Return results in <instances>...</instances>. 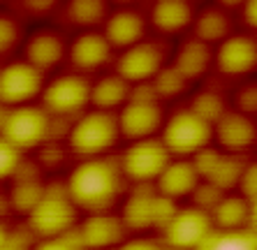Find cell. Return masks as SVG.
I'll list each match as a JSON object with an SVG mask.
<instances>
[{
    "label": "cell",
    "instance_id": "cell-1",
    "mask_svg": "<svg viewBox=\"0 0 257 250\" xmlns=\"http://www.w3.org/2000/svg\"><path fill=\"white\" fill-rule=\"evenodd\" d=\"M123 172L118 160L93 158L81 160L67 176L65 188L79 211L86 213H107L123 190Z\"/></svg>",
    "mask_w": 257,
    "mask_h": 250
},
{
    "label": "cell",
    "instance_id": "cell-2",
    "mask_svg": "<svg viewBox=\"0 0 257 250\" xmlns=\"http://www.w3.org/2000/svg\"><path fill=\"white\" fill-rule=\"evenodd\" d=\"M77 225H79V208L72 202L65 183H56L44 188L40 202L26 215V227L33 232V236L37 241L67 236V234L77 229Z\"/></svg>",
    "mask_w": 257,
    "mask_h": 250
},
{
    "label": "cell",
    "instance_id": "cell-3",
    "mask_svg": "<svg viewBox=\"0 0 257 250\" xmlns=\"http://www.w3.org/2000/svg\"><path fill=\"white\" fill-rule=\"evenodd\" d=\"M118 137V118L114 113L93 109L81 113L72 123L67 132V146L81 160H93V158H104V153L114 146Z\"/></svg>",
    "mask_w": 257,
    "mask_h": 250
},
{
    "label": "cell",
    "instance_id": "cell-4",
    "mask_svg": "<svg viewBox=\"0 0 257 250\" xmlns=\"http://www.w3.org/2000/svg\"><path fill=\"white\" fill-rule=\"evenodd\" d=\"M54 116L44 107L26 104V107L7 109L3 107V120H0V132L3 142L17 146L19 151H28L42 146L51 132H54Z\"/></svg>",
    "mask_w": 257,
    "mask_h": 250
},
{
    "label": "cell",
    "instance_id": "cell-5",
    "mask_svg": "<svg viewBox=\"0 0 257 250\" xmlns=\"http://www.w3.org/2000/svg\"><path fill=\"white\" fill-rule=\"evenodd\" d=\"M160 139L165 142L167 151L174 158L192 160L197 153H202L204 149H209L211 139H213V125L206 123L202 116H197V113L188 107V109H181V111L172 113L165 120Z\"/></svg>",
    "mask_w": 257,
    "mask_h": 250
},
{
    "label": "cell",
    "instance_id": "cell-6",
    "mask_svg": "<svg viewBox=\"0 0 257 250\" xmlns=\"http://www.w3.org/2000/svg\"><path fill=\"white\" fill-rule=\"evenodd\" d=\"M174 160V155L167 151L165 142L158 137L132 142L118 158L120 172L127 181L137 185H156L167 165Z\"/></svg>",
    "mask_w": 257,
    "mask_h": 250
},
{
    "label": "cell",
    "instance_id": "cell-7",
    "mask_svg": "<svg viewBox=\"0 0 257 250\" xmlns=\"http://www.w3.org/2000/svg\"><path fill=\"white\" fill-rule=\"evenodd\" d=\"M158 100L160 97H158L156 88H151L149 93H142L139 88L132 90L130 102L116 116L120 137L130 139V142H142V139H151L158 130H162L165 118H162V107Z\"/></svg>",
    "mask_w": 257,
    "mask_h": 250
},
{
    "label": "cell",
    "instance_id": "cell-8",
    "mask_svg": "<svg viewBox=\"0 0 257 250\" xmlns=\"http://www.w3.org/2000/svg\"><path fill=\"white\" fill-rule=\"evenodd\" d=\"M179 208L172 199L162 197L156 190V185L149 188V185H137L135 190L130 192L125 206H123V222L127 225V229H146V227H158V229H165L167 222L174 218Z\"/></svg>",
    "mask_w": 257,
    "mask_h": 250
},
{
    "label": "cell",
    "instance_id": "cell-9",
    "mask_svg": "<svg viewBox=\"0 0 257 250\" xmlns=\"http://www.w3.org/2000/svg\"><path fill=\"white\" fill-rule=\"evenodd\" d=\"M215 232L211 213L199 206L179 208L174 218L162 229V243L169 250H202Z\"/></svg>",
    "mask_w": 257,
    "mask_h": 250
},
{
    "label": "cell",
    "instance_id": "cell-10",
    "mask_svg": "<svg viewBox=\"0 0 257 250\" xmlns=\"http://www.w3.org/2000/svg\"><path fill=\"white\" fill-rule=\"evenodd\" d=\"M44 88V72L33 67L28 60L7 63L0 70V102L7 109L26 107L30 100L42 95Z\"/></svg>",
    "mask_w": 257,
    "mask_h": 250
},
{
    "label": "cell",
    "instance_id": "cell-11",
    "mask_svg": "<svg viewBox=\"0 0 257 250\" xmlns=\"http://www.w3.org/2000/svg\"><path fill=\"white\" fill-rule=\"evenodd\" d=\"M93 83L84 74H60L47 83L42 93V107L51 116H74L90 104Z\"/></svg>",
    "mask_w": 257,
    "mask_h": 250
},
{
    "label": "cell",
    "instance_id": "cell-12",
    "mask_svg": "<svg viewBox=\"0 0 257 250\" xmlns=\"http://www.w3.org/2000/svg\"><path fill=\"white\" fill-rule=\"evenodd\" d=\"M162 67H165L162 49L158 47L156 42L144 40L120 54L118 63H116V74L123 77L132 86H142L146 81L149 83L153 81L160 74Z\"/></svg>",
    "mask_w": 257,
    "mask_h": 250
},
{
    "label": "cell",
    "instance_id": "cell-13",
    "mask_svg": "<svg viewBox=\"0 0 257 250\" xmlns=\"http://www.w3.org/2000/svg\"><path fill=\"white\" fill-rule=\"evenodd\" d=\"M77 238L84 250H116L125 243L127 225L120 215L90 213L77 225Z\"/></svg>",
    "mask_w": 257,
    "mask_h": 250
},
{
    "label": "cell",
    "instance_id": "cell-14",
    "mask_svg": "<svg viewBox=\"0 0 257 250\" xmlns=\"http://www.w3.org/2000/svg\"><path fill=\"white\" fill-rule=\"evenodd\" d=\"M215 65L227 77H243L257 70V42L248 35H229L215 51Z\"/></svg>",
    "mask_w": 257,
    "mask_h": 250
},
{
    "label": "cell",
    "instance_id": "cell-15",
    "mask_svg": "<svg viewBox=\"0 0 257 250\" xmlns=\"http://www.w3.org/2000/svg\"><path fill=\"white\" fill-rule=\"evenodd\" d=\"M199 183H202V176H199L195 162L183 160V158H174L167 165V169L162 172V176L156 181V190L162 197L176 202L181 197L195 195Z\"/></svg>",
    "mask_w": 257,
    "mask_h": 250
},
{
    "label": "cell",
    "instance_id": "cell-16",
    "mask_svg": "<svg viewBox=\"0 0 257 250\" xmlns=\"http://www.w3.org/2000/svg\"><path fill=\"white\" fill-rule=\"evenodd\" d=\"M213 139L225 151H243L257 142V125L241 111H227L213 125Z\"/></svg>",
    "mask_w": 257,
    "mask_h": 250
},
{
    "label": "cell",
    "instance_id": "cell-17",
    "mask_svg": "<svg viewBox=\"0 0 257 250\" xmlns=\"http://www.w3.org/2000/svg\"><path fill=\"white\" fill-rule=\"evenodd\" d=\"M146 21L135 10H118L104 21V37L116 49H130L139 42H144Z\"/></svg>",
    "mask_w": 257,
    "mask_h": 250
},
{
    "label": "cell",
    "instance_id": "cell-18",
    "mask_svg": "<svg viewBox=\"0 0 257 250\" xmlns=\"http://www.w3.org/2000/svg\"><path fill=\"white\" fill-rule=\"evenodd\" d=\"M65 56V44L60 40V35L51 33V30H40L35 35H30L26 42V60L33 67L47 74L49 70H54Z\"/></svg>",
    "mask_w": 257,
    "mask_h": 250
},
{
    "label": "cell",
    "instance_id": "cell-19",
    "mask_svg": "<svg viewBox=\"0 0 257 250\" xmlns=\"http://www.w3.org/2000/svg\"><path fill=\"white\" fill-rule=\"evenodd\" d=\"M111 44L104 37V33H81L70 47V58L79 70H97L111 56Z\"/></svg>",
    "mask_w": 257,
    "mask_h": 250
},
{
    "label": "cell",
    "instance_id": "cell-20",
    "mask_svg": "<svg viewBox=\"0 0 257 250\" xmlns=\"http://www.w3.org/2000/svg\"><path fill=\"white\" fill-rule=\"evenodd\" d=\"M132 97V83H127L118 74H109V77H100L93 83V93H90V104L97 111L111 113L114 109H123Z\"/></svg>",
    "mask_w": 257,
    "mask_h": 250
},
{
    "label": "cell",
    "instance_id": "cell-21",
    "mask_svg": "<svg viewBox=\"0 0 257 250\" xmlns=\"http://www.w3.org/2000/svg\"><path fill=\"white\" fill-rule=\"evenodd\" d=\"M192 5L188 0H158L151 10V24L160 33H181L192 24Z\"/></svg>",
    "mask_w": 257,
    "mask_h": 250
},
{
    "label": "cell",
    "instance_id": "cell-22",
    "mask_svg": "<svg viewBox=\"0 0 257 250\" xmlns=\"http://www.w3.org/2000/svg\"><path fill=\"white\" fill-rule=\"evenodd\" d=\"M211 220L220 232L250 227V202L241 195H225L211 211Z\"/></svg>",
    "mask_w": 257,
    "mask_h": 250
},
{
    "label": "cell",
    "instance_id": "cell-23",
    "mask_svg": "<svg viewBox=\"0 0 257 250\" xmlns=\"http://www.w3.org/2000/svg\"><path fill=\"white\" fill-rule=\"evenodd\" d=\"M209 63H211L209 44H204V42L197 40V37H190V40H186L179 47L172 65L190 81V79L202 77L204 72L209 70Z\"/></svg>",
    "mask_w": 257,
    "mask_h": 250
},
{
    "label": "cell",
    "instance_id": "cell-24",
    "mask_svg": "<svg viewBox=\"0 0 257 250\" xmlns=\"http://www.w3.org/2000/svg\"><path fill=\"white\" fill-rule=\"evenodd\" d=\"M245 165H241L239 158L234 155H218L213 162V167L209 169V174L204 176V181L211 185H215L218 190H232L234 185L241 183V176H243Z\"/></svg>",
    "mask_w": 257,
    "mask_h": 250
},
{
    "label": "cell",
    "instance_id": "cell-25",
    "mask_svg": "<svg viewBox=\"0 0 257 250\" xmlns=\"http://www.w3.org/2000/svg\"><path fill=\"white\" fill-rule=\"evenodd\" d=\"M202 250H257V232L250 227L234 229V232L215 229L209 241L202 245Z\"/></svg>",
    "mask_w": 257,
    "mask_h": 250
},
{
    "label": "cell",
    "instance_id": "cell-26",
    "mask_svg": "<svg viewBox=\"0 0 257 250\" xmlns=\"http://www.w3.org/2000/svg\"><path fill=\"white\" fill-rule=\"evenodd\" d=\"M229 33V24L225 14H220L218 10H206L195 19V37L202 40L204 44L211 42H225Z\"/></svg>",
    "mask_w": 257,
    "mask_h": 250
},
{
    "label": "cell",
    "instance_id": "cell-27",
    "mask_svg": "<svg viewBox=\"0 0 257 250\" xmlns=\"http://www.w3.org/2000/svg\"><path fill=\"white\" fill-rule=\"evenodd\" d=\"M67 17L79 26H95L107 17V3L102 0H72L67 5Z\"/></svg>",
    "mask_w": 257,
    "mask_h": 250
},
{
    "label": "cell",
    "instance_id": "cell-28",
    "mask_svg": "<svg viewBox=\"0 0 257 250\" xmlns=\"http://www.w3.org/2000/svg\"><path fill=\"white\" fill-rule=\"evenodd\" d=\"M190 109L197 116H202L206 123H211V125H215L218 120L227 113V109H225V102H222V97L220 95H215V93H199V95H195V100H192V104H190Z\"/></svg>",
    "mask_w": 257,
    "mask_h": 250
},
{
    "label": "cell",
    "instance_id": "cell-29",
    "mask_svg": "<svg viewBox=\"0 0 257 250\" xmlns=\"http://www.w3.org/2000/svg\"><path fill=\"white\" fill-rule=\"evenodd\" d=\"M151 83H153L158 97H174V95H179L181 90L186 88L188 79L183 77V74H181L174 65H169V67H162L160 74H158Z\"/></svg>",
    "mask_w": 257,
    "mask_h": 250
},
{
    "label": "cell",
    "instance_id": "cell-30",
    "mask_svg": "<svg viewBox=\"0 0 257 250\" xmlns=\"http://www.w3.org/2000/svg\"><path fill=\"white\" fill-rule=\"evenodd\" d=\"M35 236L28 227H5L3 229V250H33Z\"/></svg>",
    "mask_w": 257,
    "mask_h": 250
},
{
    "label": "cell",
    "instance_id": "cell-31",
    "mask_svg": "<svg viewBox=\"0 0 257 250\" xmlns=\"http://www.w3.org/2000/svg\"><path fill=\"white\" fill-rule=\"evenodd\" d=\"M24 151H19L17 146L3 142L0 144V172H3V179H10V176H17L21 172V162H24Z\"/></svg>",
    "mask_w": 257,
    "mask_h": 250
},
{
    "label": "cell",
    "instance_id": "cell-32",
    "mask_svg": "<svg viewBox=\"0 0 257 250\" xmlns=\"http://www.w3.org/2000/svg\"><path fill=\"white\" fill-rule=\"evenodd\" d=\"M33 250H84L77 238V232L67 234V236H58V238H44L37 241Z\"/></svg>",
    "mask_w": 257,
    "mask_h": 250
},
{
    "label": "cell",
    "instance_id": "cell-33",
    "mask_svg": "<svg viewBox=\"0 0 257 250\" xmlns=\"http://www.w3.org/2000/svg\"><path fill=\"white\" fill-rule=\"evenodd\" d=\"M239 192L250 204L257 202V162L245 165L243 176H241V183H239Z\"/></svg>",
    "mask_w": 257,
    "mask_h": 250
},
{
    "label": "cell",
    "instance_id": "cell-34",
    "mask_svg": "<svg viewBox=\"0 0 257 250\" xmlns=\"http://www.w3.org/2000/svg\"><path fill=\"white\" fill-rule=\"evenodd\" d=\"M236 111L245 116L257 113V86H245L236 93Z\"/></svg>",
    "mask_w": 257,
    "mask_h": 250
},
{
    "label": "cell",
    "instance_id": "cell-35",
    "mask_svg": "<svg viewBox=\"0 0 257 250\" xmlns=\"http://www.w3.org/2000/svg\"><path fill=\"white\" fill-rule=\"evenodd\" d=\"M17 37H19V30H17V24H14L12 19L3 17L0 19V49H3V54L10 51L12 44H17Z\"/></svg>",
    "mask_w": 257,
    "mask_h": 250
},
{
    "label": "cell",
    "instance_id": "cell-36",
    "mask_svg": "<svg viewBox=\"0 0 257 250\" xmlns=\"http://www.w3.org/2000/svg\"><path fill=\"white\" fill-rule=\"evenodd\" d=\"M116 250H169V248L165 243H160V241H153V238H130Z\"/></svg>",
    "mask_w": 257,
    "mask_h": 250
},
{
    "label": "cell",
    "instance_id": "cell-37",
    "mask_svg": "<svg viewBox=\"0 0 257 250\" xmlns=\"http://www.w3.org/2000/svg\"><path fill=\"white\" fill-rule=\"evenodd\" d=\"M243 21L257 30V0H248L243 5Z\"/></svg>",
    "mask_w": 257,
    "mask_h": 250
},
{
    "label": "cell",
    "instance_id": "cell-38",
    "mask_svg": "<svg viewBox=\"0 0 257 250\" xmlns=\"http://www.w3.org/2000/svg\"><path fill=\"white\" fill-rule=\"evenodd\" d=\"M250 229L257 232V202L250 204Z\"/></svg>",
    "mask_w": 257,
    "mask_h": 250
}]
</instances>
